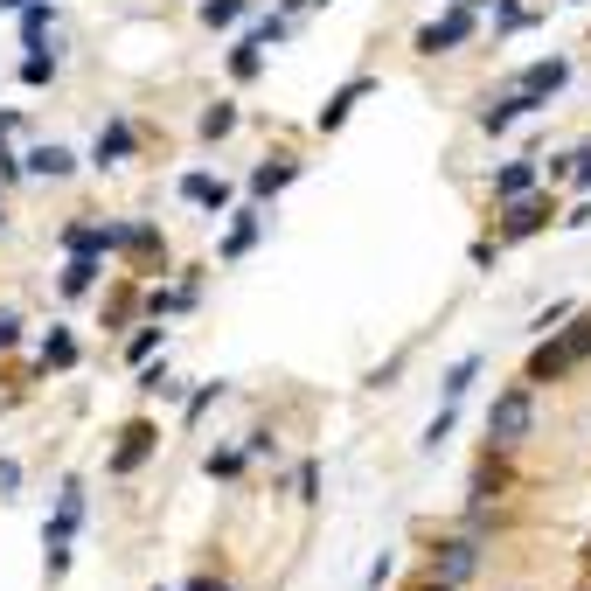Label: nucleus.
Returning a JSON list of instances; mask_svg holds the SVG:
<instances>
[{
	"mask_svg": "<svg viewBox=\"0 0 591 591\" xmlns=\"http://www.w3.org/2000/svg\"><path fill=\"white\" fill-rule=\"evenodd\" d=\"M591 355V320H578L571 334H557V341H543L536 355H529V383H550V376H564V369H578Z\"/></svg>",
	"mask_w": 591,
	"mask_h": 591,
	"instance_id": "obj_1",
	"label": "nucleus"
},
{
	"mask_svg": "<svg viewBox=\"0 0 591 591\" xmlns=\"http://www.w3.org/2000/svg\"><path fill=\"white\" fill-rule=\"evenodd\" d=\"M529 425H536L529 390H501V397H494V411H487V439H494V445H515V439H529Z\"/></svg>",
	"mask_w": 591,
	"mask_h": 591,
	"instance_id": "obj_2",
	"label": "nucleus"
},
{
	"mask_svg": "<svg viewBox=\"0 0 591 591\" xmlns=\"http://www.w3.org/2000/svg\"><path fill=\"white\" fill-rule=\"evenodd\" d=\"M77 522H84V487L70 480V487H63V508H56L49 536H42V543H49V571H63V564H70V536H77Z\"/></svg>",
	"mask_w": 591,
	"mask_h": 591,
	"instance_id": "obj_3",
	"label": "nucleus"
},
{
	"mask_svg": "<svg viewBox=\"0 0 591 591\" xmlns=\"http://www.w3.org/2000/svg\"><path fill=\"white\" fill-rule=\"evenodd\" d=\"M459 42H473V14H466V7H452L445 21H432V28L418 35V49H432V56H439V49H459Z\"/></svg>",
	"mask_w": 591,
	"mask_h": 591,
	"instance_id": "obj_4",
	"label": "nucleus"
},
{
	"mask_svg": "<svg viewBox=\"0 0 591 591\" xmlns=\"http://www.w3.org/2000/svg\"><path fill=\"white\" fill-rule=\"evenodd\" d=\"M362 98H369V77H355V84H341V91H334V98L320 105V133H334V126H341V119H348V112L362 105Z\"/></svg>",
	"mask_w": 591,
	"mask_h": 591,
	"instance_id": "obj_5",
	"label": "nucleus"
},
{
	"mask_svg": "<svg viewBox=\"0 0 591 591\" xmlns=\"http://www.w3.org/2000/svg\"><path fill=\"white\" fill-rule=\"evenodd\" d=\"M564 77H571V63L550 56V63H536V70L522 77V91H529V98H550V91H564Z\"/></svg>",
	"mask_w": 591,
	"mask_h": 591,
	"instance_id": "obj_6",
	"label": "nucleus"
},
{
	"mask_svg": "<svg viewBox=\"0 0 591 591\" xmlns=\"http://www.w3.org/2000/svg\"><path fill=\"white\" fill-rule=\"evenodd\" d=\"M147 452H153V425H126V445L112 452V473H133Z\"/></svg>",
	"mask_w": 591,
	"mask_h": 591,
	"instance_id": "obj_7",
	"label": "nucleus"
},
{
	"mask_svg": "<svg viewBox=\"0 0 591 591\" xmlns=\"http://www.w3.org/2000/svg\"><path fill=\"white\" fill-rule=\"evenodd\" d=\"M543 98H529V91H515V98H501V105H487V133H508L522 112H536Z\"/></svg>",
	"mask_w": 591,
	"mask_h": 591,
	"instance_id": "obj_8",
	"label": "nucleus"
},
{
	"mask_svg": "<svg viewBox=\"0 0 591 591\" xmlns=\"http://www.w3.org/2000/svg\"><path fill=\"white\" fill-rule=\"evenodd\" d=\"M181 195H188L195 209H223V202H230V188H223L216 174H188V181H181Z\"/></svg>",
	"mask_w": 591,
	"mask_h": 591,
	"instance_id": "obj_9",
	"label": "nucleus"
},
{
	"mask_svg": "<svg viewBox=\"0 0 591 591\" xmlns=\"http://www.w3.org/2000/svg\"><path fill=\"white\" fill-rule=\"evenodd\" d=\"M543 216H550V202H536V195H515V216H508V237H529V230H543Z\"/></svg>",
	"mask_w": 591,
	"mask_h": 591,
	"instance_id": "obj_10",
	"label": "nucleus"
},
{
	"mask_svg": "<svg viewBox=\"0 0 591 591\" xmlns=\"http://www.w3.org/2000/svg\"><path fill=\"white\" fill-rule=\"evenodd\" d=\"M473 564H480V550H473V543H445V557H439L445 585H459V578H473Z\"/></svg>",
	"mask_w": 591,
	"mask_h": 591,
	"instance_id": "obj_11",
	"label": "nucleus"
},
{
	"mask_svg": "<svg viewBox=\"0 0 591 591\" xmlns=\"http://www.w3.org/2000/svg\"><path fill=\"white\" fill-rule=\"evenodd\" d=\"M28 167L49 174V181H63V174L77 167V153H70V147H35V153H28Z\"/></svg>",
	"mask_w": 591,
	"mask_h": 591,
	"instance_id": "obj_12",
	"label": "nucleus"
},
{
	"mask_svg": "<svg viewBox=\"0 0 591 591\" xmlns=\"http://www.w3.org/2000/svg\"><path fill=\"white\" fill-rule=\"evenodd\" d=\"M529 188H536V167H529V160H515V167H501V174H494V195H508V202H515V195H529Z\"/></svg>",
	"mask_w": 591,
	"mask_h": 591,
	"instance_id": "obj_13",
	"label": "nucleus"
},
{
	"mask_svg": "<svg viewBox=\"0 0 591 591\" xmlns=\"http://www.w3.org/2000/svg\"><path fill=\"white\" fill-rule=\"evenodd\" d=\"M133 153V126H105L98 133V167H112V160H126Z\"/></svg>",
	"mask_w": 591,
	"mask_h": 591,
	"instance_id": "obj_14",
	"label": "nucleus"
},
{
	"mask_svg": "<svg viewBox=\"0 0 591 591\" xmlns=\"http://www.w3.org/2000/svg\"><path fill=\"white\" fill-rule=\"evenodd\" d=\"M91 286H98V258H84V251H77V258H70V272H63V293L77 299V293H91Z\"/></svg>",
	"mask_w": 591,
	"mask_h": 591,
	"instance_id": "obj_15",
	"label": "nucleus"
},
{
	"mask_svg": "<svg viewBox=\"0 0 591 591\" xmlns=\"http://www.w3.org/2000/svg\"><path fill=\"white\" fill-rule=\"evenodd\" d=\"M293 174H299L293 160H279V167H258V174H251V195H279V188H286Z\"/></svg>",
	"mask_w": 591,
	"mask_h": 591,
	"instance_id": "obj_16",
	"label": "nucleus"
},
{
	"mask_svg": "<svg viewBox=\"0 0 591 591\" xmlns=\"http://www.w3.org/2000/svg\"><path fill=\"white\" fill-rule=\"evenodd\" d=\"M258 49H265V42H258V35H244V42H237V56H230V70H237V77H258V63H265Z\"/></svg>",
	"mask_w": 591,
	"mask_h": 591,
	"instance_id": "obj_17",
	"label": "nucleus"
},
{
	"mask_svg": "<svg viewBox=\"0 0 591 591\" xmlns=\"http://www.w3.org/2000/svg\"><path fill=\"white\" fill-rule=\"evenodd\" d=\"M258 244V216H237V230H230V244H223V258H244Z\"/></svg>",
	"mask_w": 591,
	"mask_h": 591,
	"instance_id": "obj_18",
	"label": "nucleus"
},
{
	"mask_svg": "<svg viewBox=\"0 0 591 591\" xmlns=\"http://www.w3.org/2000/svg\"><path fill=\"white\" fill-rule=\"evenodd\" d=\"M77 362V341L70 334H49V348H42V369H70Z\"/></svg>",
	"mask_w": 591,
	"mask_h": 591,
	"instance_id": "obj_19",
	"label": "nucleus"
},
{
	"mask_svg": "<svg viewBox=\"0 0 591 591\" xmlns=\"http://www.w3.org/2000/svg\"><path fill=\"white\" fill-rule=\"evenodd\" d=\"M237 14H244V0H209V7H202V21H209V28H230Z\"/></svg>",
	"mask_w": 591,
	"mask_h": 591,
	"instance_id": "obj_20",
	"label": "nucleus"
},
{
	"mask_svg": "<svg viewBox=\"0 0 591 591\" xmlns=\"http://www.w3.org/2000/svg\"><path fill=\"white\" fill-rule=\"evenodd\" d=\"M230 126H237V112H230V105H209V112H202V133H209V140H216V133H230Z\"/></svg>",
	"mask_w": 591,
	"mask_h": 591,
	"instance_id": "obj_21",
	"label": "nucleus"
},
{
	"mask_svg": "<svg viewBox=\"0 0 591 591\" xmlns=\"http://www.w3.org/2000/svg\"><path fill=\"white\" fill-rule=\"evenodd\" d=\"M21 77H28V84H49V77H56V56H28Z\"/></svg>",
	"mask_w": 591,
	"mask_h": 591,
	"instance_id": "obj_22",
	"label": "nucleus"
},
{
	"mask_svg": "<svg viewBox=\"0 0 591 591\" xmlns=\"http://www.w3.org/2000/svg\"><path fill=\"white\" fill-rule=\"evenodd\" d=\"M237 466H244V452H209V473H223V480H230Z\"/></svg>",
	"mask_w": 591,
	"mask_h": 591,
	"instance_id": "obj_23",
	"label": "nucleus"
},
{
	"mask_svg": "<svg viewBox=\"0 0 591 591\" xmlns=\"http://www.w3.org/2000/svg\"><path fill=\"white\" fill-rule=\"evenodd\" d=\"M153 348H160V334H153V327H147V334H133V348H126V355H133V362H147Z\"/></svg>",
	"mask_w": 591,
	"mask_h": 591,
	"instance_id": "obj_24",
	"label": "nucleus"
},
{
	"mask_svg": "<svg viewBox=\"0 0 591 591\" xmlns=\"http://www.w3.org/2000/svg\"><path fill=\"white\" fill-rule=\"evenodd\" d=\"M21 341V313H0V348H14Z\"/></svg>",
	"mask_w": 591,
	"mask_h": 591,
	"instance_id": "obj_25",
	"label": "nucleus"
},
{
	"mask_svg": "<svg viewBox=\"0 0 591 591\" xmlns=\"http://www.w3.org/2000/svg\"><path fill=\"white\" fill-rule=\"evenodd\" d=\"M571 174H578V188H591V147L578 153V167H571Z\"/></svg>",
	"mask_w": 591,
	"mask_h": 591,
	"instance_id": "obj_26",
	"label": "nucleus"
},
{
	"mask_svg": "<svg viewBox=\"0 0 591 591\" xmlns=\"http://www.w3.org/2000/svg\"><path fill=\"white\" fill-rule=\"evenodd\" d=\"M188 591H230V585H188Z\"/></svg>",
	"mask_w": 591,
	"mask_h": 591,
	"instance_id": "obj_27",
	"label": "nucleus"
},
{
	"mask_svg": "<svg viewBox=\"0 0 591 591\" xmlns=\"http://www.w3.org/2000/svg\"><path fill=\"white\" fill-rule=\"evenodd\" d=\"M0 7H35V0H0Z\"/></svg>",
	"mask_w": 591,
	"mask_h": 591,
	"instance_id": "obj_28",
	"label": "nucleus"
},
{
	"mask_svg": "<svg viewBox=\"0 0 591 591\" xmlns=\"http://www.w3.org/2000/svg\"><path fill=\"white\" fill-rule=\"evenodd\" d=\"M432 591H452V585H432Z\"/></svg>",
	"mask_w": 591,
	"mask_h": 591,
	"instance_id": "obj_29",
	"label": "nucleus"
},
{
	"mask_svg": "<svg viewBox=\"0 0 591 591\" xmlns=\"http://www.w3.org/2000/svg\"><path fill=\"white\" fill-rule=\"evenodd\" d=\"M585 557H591V550H585Z\"/></svg>",
	"mask_w": 591,
	"mask_h": 591,
	"instance_id": "obj_30",
	"label": "nucleus"
}]
</instances>
